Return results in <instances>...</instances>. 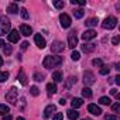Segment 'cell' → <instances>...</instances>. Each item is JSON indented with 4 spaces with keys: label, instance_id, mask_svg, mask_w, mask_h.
<instances>
[{
    "label": "cell",
    "instance_id": "23",
    "mask_svg": "<svg viewBox=\"0 0 120 120\" xmlns=\"http://www.w3.org/2000/svg\"><path fill=\"white\" fill-rule=\"evenodd\" d=\"M98 23H99V20H98L96 17H92V19H88L85 24H86V27H90V28H92V27L98 26Z\"/></svg>",
    "mask_w": 120,
    "mask_h": 120
},
{
    "label": "cell",
    "instance_id": "34",
    "mask_svg": "<svg viewBox=\"0 0 120 120\" xmlns=\"http://www.w3.org/2000/svg\"><path fill=\"white\" fill-rule=\"evenodd\" d=\"M54 6H55L56 9H64L65 3H64V2H59V0H54Z\"/></svg>",
    "mask_w": 120,
    "mask_h": 120
},
{
    "label": "cell",
    "instance_id": "14",
    "mask_svg": "<svg viewBox=\"0 0 120 120\" xmlns=\"http://www.w3.org/2000/svg\"><path fill=\"white\" fill-rule=\"evenodd\" d=\"M55 110H56L55 105H48V106L45 107V110H44V119H48V117H51V114H52Z\"/></svg>",
    "mask_w": 120,
    "mask_h": 120
},
{
    "label": "cell",
    "instance_id": "17",
    "mask_svg": "<svg viewBox=\"0 0 120 120\" xmlns=\"http://www.w3.org/2000/svg\"><path fill=\"white\" fill-rule=\"evenodd\" d=\"M7 11H9L10 14L19 13V4H17V3H10V4L7 6Z\"/></svg>",
    "mask_w": 120,
    "mask_h": 120
},
{
    "label": "cell",
    "instance_id": "20",
    "mask_svg": "<svg viewBox=\"0 0 120 120\" xmlns=\"http://www.w3.org/2000/svg\"><path fill=\"white\" fill-rule=\"evenodd\" d=\"M95 48H96V44H86V42H85V44L82 45V51L86 52V54H88V52H92Z\"/></svg>",
    "mask_w": 120,
    "mask_h": 120
},
{
    "label": "cell",
    "instance_id": "9",
    "mask_svg": "<svg viewBox=\"0 0 120 120\" xmlns=\"http://www.w3.org/2000/svg\"><path fill=\"white\" fill-rule=\"evenodd\" d=\"M34 41H35V45L38 47V48H45V45H47V42H45V40H44V37L41 35V34H35L34 35Z\"/></svg>",
    "mask_w": 120,
    "mask_h": 120
},
{
    "label": "cell",
    "instance_id": "16",
    "mask_svg": "<svg viewBox=\"0 0 120 120\" xmlns=\"http://www.w3.org/2000/svg\"><path fill=\"white\" fill-rule=\"evenodd\" d=\"M67 116H68L69 120H76V119L79 117V113H78L75 109H69V110L67 112Z\"/></svg>",
    "mask_w": 120,
    "mask_h": 120
},
{
    "label": "cell",
    "instance_id": "12",
    "mask_svg": "<svg viewBox=\"0 0 120 120\" xmlns=\"http://www.w3.org/2000/svg\"><path fill=\"white\" fill-rule=\"evenodd\" d=\"M20 34L28 37V35L33 34V28H31L30 26H27V24H21V26H20Z\"/></svg>",
    "mask_w": 120,
    "mask_h": 120
},
{
    "label": "cell",
    "instance_id": "26",
    "mask_svg": "<svg viewBox=\"0 0 120 120\" xmlns=\"http://www.w3.org/2000/svg\"><path fill=\"white\" fill-rule=\"evenodd\" d=\"M92 65H93V67H99V68H100V67H103V61H102L100 58H95L93 61H92Z\"/></svg>",
    "mask_w": 120,
    "mask_h": 120
},
{
    "label": "cell",
    "instance_id": "19",
    "mask_svg": "<svg viewBox=\"0 0 120 120\" xmlns=\"http://www.w3.org/2000/svg\"><path fill=\"white\" fill-rule=\"evenodd\" d=\"M83 105V99H81V98H74L72 99V109H78V107H81Z\"/></svg>",
    "mask_w": 120,
    "mask_h": 120
},
{
    "label": "cell",
    "instance_id": "37",
    "mask_svg": "<svg viewBox=\"0 0 120 120\" xmlns=\"http://www.w3.org/2000/svg\"><path fill=\"white\" fill-rule=\"evenodd\" d=\"M52 120H64V113H55Z\"/></svg>",
    "mask_w": 120,
    "mask_h": 120
},
{
    "label": "cell",
    "instance_id": "49",
    "mask_svg": "<svg viewBox=\"0 0 120 120\" xmlns=\"http://www.w3.org/2000/svg\"><path fill=\"white\" fill-rule=\"evenodd\" d=\"M82 120H90V119H82Z\"/></svg>",
    "mask_w": 120,
    "mask_h": 120
},
{
    "label": "cell",
    "instance_id": "31",
    "mask_svg": "<svg viewBox=\"0 0 120 120\" xmlns=\"http://www.w3.org/2000/svg\"><path fill=\"white\" fill-rule=\"evenodd\" d=\"M9 79V72H2L0 71V82H4Z\"/></svg>",
    "mask_w": 120,
    "mask_h": 120
},
{
    "label": "cell",
    "instance_id": "39",
    "mask_svg": "<svg viewBox=\"0 0 120 120\" xmlns=\"http://www.w3.org/2000/svg\"><path fill=\"white\" fill-rule=\"evenodd\" d=\"M105 120H119V117H117V116H114V114H106Z\"/></svg>",
    "mask_w": 120,
    "mask_h": 120
},
{
    "label": "cell",
    "instance_id": "42",
    "mask_svg": "<svg viewBox=\"0 0 120 120\" xmlns=\"http://www.w3.org/2000/svg\"><path fill=\"white\" fill-rule=\"evenodd\" d=\"M114 82H116L117 85H120V75H116V76H114Z\"/></svg>",
    "mask_w": 120,
    "mask_h": 120
},
{
    "label": "cell",
    "instance_id": "24",
    "mask_svg": "<svg viewBox=\"0 0 120 120\" xmlns=\"http://www.w3.org/2000/svg\"><path fill=\"white\" fill-rule=\"evenodd\" d=\"M9 112H10V109L7 105H0V116H6V114H9Z\"/></svg>",
    "mask_w": 120,
    "mask_h": 120
},
{
    "label": "cell",
    "instance_id": "47",
    "mask_svg": "<svg viewBox=\"0 0 120 120\" xmlns=\"http://www.w3.org/2000/svg\"><path fill=\"white\" fill-rule=\"evenodd\" d=\"M3 65V58H2V55H0V67Z\"/></svg>",
    "mask_w": 120,
    "mask_h": 120
},
{
    "label": "cell",
    "instance_id": "43",
    "mask_svg": "<svg viewBox=\"0 0 120 120\" xmlns=\"http://www.w3.org/2000/svg\"><path fill=\"white\" fill-rule=\"evenodd\" d=\"M112 42H113L114 45H117V44H119V37H114V38L112 40Z\"/></svg>",
    "mask_w": 120,
    "mask_h": 120
},
{
    "label": "cell",
    "instance_id": "28",
    "mask_svg": "<svg viewBox=\"0 0 120 120\" xmlns=\"http://www.w3.org/2000/svg\"><path fill=\"white\" fill-rule=\"evenodd\" d=\"M83 14H85V13H83V10H82V9H78V10H75V11H74L75 19H82V17H83Z\"/></svg>",
    "mask_w": 120,
    "mask_h": 120
},
{
    "label": "cell",
    "instance_id": "48",
    "mask_svg": "<svg viewBox=\"0 0 120 120\" xmlns=\"http://www.w3.org/2000/svg\"><path fill=\"white\" fill-rule=\"evenodd\" d=\"M17 120H26L24 117H17Z\"/></svg>",
    "mask_w": 120,
    "mask_h": 120
},
{
    "label": "cell",
    "instance_id": "41",
    "mask_svg": "<svg viewBox=\"0 0 120 120\" xmlns=\"http://www.w3.org/2000/svg\"><path fill=\"white\" fill-rule=\"evenodd\" d=\"M2 120H13V117H11V114H6V116H3Z\"/></svg>",
    "mask_w": 120,
    "mask_h": 120
},
{
    "label": "cell",
    "instance_id": "8",
    "mask_svg": "<svg viewBox=\"0 0 120 120\" xmlns=\"http://www.w3.org/2000/svg\"><path fill=\"white\" fill-rule=\"evenodd\" d=\"M64 48H65V45H64V42H61V41H54L52 45H51V51L55 52V54L64 51Z\"/></svg>",
    "mask_w": 120,
    "mask_h": 120
},
{
    "label": "cell",
    "instance_id": "18",
    "mask_svg": "<svg viewBox=\"0 0 120 120\" xmlns=\"http://www.w3.org/2000/svg\"><path fill=\"white\" fill-rule=\"evenodd\" d=\"M56 85L55 83H48L47 85V93H48V96H52L54 93H56Z\"/></svg>",
    "mask_w": 120,
    "mask_h": 120
},
{
    "label": "cell",
    "instance_id": "5",
    "mask_svg": "<svg viewBox=\"0 0 120 120\" xmlns=\"http://www.w3.org/2000/svg\"><path fill=\"white\" fill-rule=\"evenodd\" d=\"M78 45V37H76V31H71L68 34V47L71 49H74Z\"/></svg>",
    "mask_w": 120,
    "mask_h": 120
},
{
    "label": "cell",
    "instance_id": "25",
    "mask_svg": "<svg viewBox=\"0 0 120 120\" xmlns=\"http://www.w3.org/2000/svg\"><path fill=\"white\" fill-rule=\"evenodd\" d=\"M82 96H83V98H92V90H90V88L85 86V88L82 89Z\"/></svg>",
    "mask_w": 120,
    "mask_h": 120
},
{
    "label": "cell",
    "instance_id": "10",
    "mask_svg": "<svg viewBox=\"0 0 120 120\" xmlns=\"http://www.w3.org/2000/svg\"><path fill=\"white\" fill-rule=\"evenodd\" d=\"M19 38H20V34H19V30H11L7 35V40L10 42H19Z\"/></svg>",
    "mask_w": 120,
    "mask_h": 120
},
{
    "label": "cell",
    "instance_id": "7",
    "mask_svg": "<svg viewBox=\"0 0 120 120\" xmlns=\"http://www.w3.org/2000/svg\"><path fill=\"white\" fill-rule=\"evenodd\" d=\"M95 75L90 72V71H88V72H85L83 74V82H85V85L86 86H89V85H93L95 83Z\"/></svg>",
    "mask_w": 120,
    "mask_h": 120
},
{
    "label": "cell",
    "instance_id": "4",
    "mask_svg": "<svg viewBox=\"0 0 120 120\" xmlns=\"http://www.w3.org/2000/svg\"><path fill=\"white\" fill-rule=\"evenodd\" d=\"M116 26H117V19L113 17V16L106 17V19L103 20V23H102V27H103L105 30H113Z\"/></svg>",
    "mask_w": 120,
    "mask_h": 120
},
{
    "label": "cell",
    "instance_id": "46",
    "mask_svg": "<svg viewBox=\"0 0 120 120\" xmlns=\"http://www.w3.org/2000/svg\"><path fill=\"white\" fill-rule=\"evenodd\" d=\"M59 103H61V105H65V103H67V102H65V99H64V98H62V99H61V100H59Z\"/></svg>",
    "mask_w": 120,
    "mask_h": 120
},
{
    "label": "cell",
    "instance_id": "1",
    "mask_svg": "<svg viewBox=\"0 0 120 120\" xmlns=\"http://www.w3.org/2000/svg\"><path fill=\"white\" fill-rule=\"evenodd\" d=\"M61 64H62V58L58 56V55H47V56L44 58V61H42V65H44V68H47V69L58 68Z\"/></svg>",
    "mask_w": 120,
    "mask_h": 120
},
{
    "label": "cell",
    "instance_id": "30",
    "mask_svg": "<svg viewBox=\"0 0 120 120\" xmlns=\"http://www.w3.org/2000/svg\"><path fill=\"white\" fill-rule=\"evenodd\" d=\"M110 102H112V100H110L107 96H102V98L99 99V103H100V105H110Z\"/></svg>",
    "mask_w": 120,
    "mask_h": 120
},
{
    "label": "cell",
    "instance_id": "15",
    "mask_svg": "<svg viewBox=\"0 0 120 120\" xmlns=\"http://www.w3.org/2000/svg\"><path fill=\"white\" fill-rule=\"evenodd\" d=\"M75 83H76V76H69V78L67 79V82H65V89L69 90Z\"/></svg>",
    "mask_w": 120,
    "mask_h": 120
},
{
    "label": "cell",
    "instance_id": "22",
    "mask_svg": "<svg viewBox=\"0 0 120 120\" xmlns=\"http://www.w3.org/2000/svg\"><path fill=\"white\" fill-rule=\"evenodd\" d=\"M52 79H54V82H62L64 76L59 71H55V72H52Z\"/></svg>",
    "mask_w": 120,
    "mask_h": 120
},
{
    "label": "cell",
    "instance_id": "3",
    "mask_svg": "<svg viewBox=\"0 0 120 120\" xmlns=\"http://www.w3.org/2000/svg\"><path fill=\"white\" fill-rule=\"evenodd\" d=\"M17 96H19V90L16 86H11L10 90L6 93V100L10 103V105H16L17 103Z\"/></svg>",
    "mask_w": 120,
    "mask_h": 120
},
{
    "label": "cell",
    "instance_id": "40",
    "mask_svg": "<svg viewBox=\"0 0 120 120\" xmlns=\"http://www.w3.org/2000/svg\"><path fill=\"white\" fill-rule=\"evenodd\" d=\"M27 48H28V42H27V41L21 42V49H27Z\"/></svg>",
    "mask_w": 120,
    "mask_h": 120
},
{
    "label": "cell",
    "instance_id": "35",
    "mask_svg": "<svg viewBox=\"0 0 120 120\" xmlns=\"http://www.w3.org/2000/svg\"><path fill=\"white\" fill-rule=\"evenodd\" d=\"M71 58H72V61H78V59L81 58V54H79L78 51H74V52L71 54Z\"/></svg>",
    "mask_w": 120,
    "mask_h": 120
},
{
    "label": "cell",
    "instance_id": "11",
    "mask_svg": "<svg viewBox=\"0 0 120 120\" xmlns=\"http://www.w3.org/2000/svg\"><path fill=\"white\" fill-rule=\"evenodd\" d=\"M96 35H98V33H96L95 30H86V31L82 34V38H83L85 41H89V40H93Z\"/></svg>",
    "mask_w": 120,
    "mask_h": 120
},
{
    "label": "cell",
    "instance_id": "36",
    "mask_svg": "<svg viewBox=\"0 0 120 120\" xmlns=\"http://www.w3.org/2000/svg\"><path fill=\"white\" fill-rule=\"evenodd\" d=\"M112 110L114 113H119V110H120V102H116L114 105H112Z\"/></svg>",
    "mask_w": 120,
    "mask_h": 120
},
{
    "label": "cell",
    "instance_id": "21",
    "mask_svg": "<svg viewBox=\"0 0 120 120\" xmlns=\"http://www.w3.org/2000/svg\"><path fill=\"white\" fill-rule=\"evenodd\" d=\"M17 79L20 81L21 85H27V76H26V74H24L23 69H20V72H19V75H17Z\"/></svg>",
    "mask_w": 120,
    "mask_h": 120
},
{
    "label": "cell",
    "instance_id": "44",
    "mask_svg": "<svg viewBox=\"0 0 120 120\" xmlns=\"http://www.w3.org/2000/svg\"><path fill=\"white\" fill-rule=\"evenodd\" d=\"M110 95H117V89H112L110 90Z\"/></svg>",
    "mask_w": 120,
    "mask_h": 120
},
{
    "label": "cell",
    "instance_id": "32",
    "mask_svg": "<svg viewBox=\"0 0 120 120\" xmlns=\"http://www.w3.org/2000/svg\"><path fill=\"white\" fill-rule=\"evenodd\" d=\"M20 13H21V17H23L24 20H28V19H30V14H28L27 9H21V10H20Z\"/></svg>",
    "mask_w": 120,
    "mask_h": 120
},
{
    "label": "cell",
    "instance_id": "33",
    "mask_svg": "<svg viewBox=\"0 0 120 120\" xmlns=\"http://www.w3.org/2000/svg\"><path fill=\"white\" fill-rule=\"evenodd\" d=\"M30 92H31L33 96H38V95H40V89H38L37 86H31V88H30Z\"/></svg>",
    "mask_w": 120,
    "mask_h": 120
},
{
    "label": "cell",
    "instance_id": "2",
    "mask_svg": "<svg viewBox=\"0 0 120 120\" xmlns=\"http://www.w3.org/2000/svg\"><path fill=\"white\" fill-rule=\"evenodd\" d=\"M11 31V23L10 20L6 17V16H2L0 17V37L3 35H9V33Z\"/></svg>",
    "mask_w": 120,
    "mask_h": 120
},
{
    "label": "cell",
    "instance_id": "13",
    "mask_svg": "<svg viewBox=\"0 0 120 120\" xmlns=\"http://www.w3.org/2000/svg\"><path fill=\"white\" fill-rule=\"evenodd\" d=\"M88 110H89V113H92V114H95V116L102 114V109H100L98 105H93V103H90V105L88 106Z\"/></svg>",
    "mask_w": 120,
    "mask_h": 120
},
{
    "label": "cell",
    "instance_id": "38",
    "mask_svg": "<svg viewBox=\"0 0 120 120\" xmlns=\"http://www.w3.org/2000/svg\"><path fill=\"white\" fill-rule=\"evenodd\" d=\"M3 51H4V54H6V55H10L13 49H11V47H10V45H4V47H3Z\"/></svg>",
    "mask_w": 120,
    "mask_h": 120
},
{
    "label": "cell",
    "instance_id": "6",
    "mask_svg": "<svg viewBox=\"0 0 120 120\" xmlns=\"http://www.w3.org/2000/svg\"><path fill=\"white\" fill-rule=\"evenodd\" d=\"M59 21H61V27L62 28H69L71 27V17L67 14V13H62V14H59Z\"/></svg>",
    "mask_w": 120,
    "mask_h": 120
},
{
    "label": "cell",
    "instance_id": "29",
    "mask_svg": "<svg viewBox=\"0 0 120 120\" xmlns=\"http://www.w3.org/2000/svg\"><path fill=\"white\" fill-rule=\"evenodd\" d=\"M100 75H109V72H110V68L109 67H106V65H103V67H100Z\"/></svg>",
    "mask_w": 120,
    "mask_h": 120
},
{
    "label": "cell",
    "instance_id": "45",
    "mask_svg": "<svg viewBox=\"0 0 120 120\" xmlns=\"http://www.w3.org/2000/svg\"><path fill=\"white\" fill-rule=\"evenodd\" d=\"M4 45H6V42H4V41H3V40H0V48H3V47H4Z\"/></svg>",
    "mask_w": 120,
    "mask_h": 120
},
{
    "label": "cell",
    "instance_id": "27",
    "mask_svg": "<svg viewBox=\"0 0 120 120\" xmlns=\"http://www.w3.org/2000/svg\"><path fill=\"white\" fill-rule=\"evenodd\" d=\"M33 78H34V81H37V82H42V81H44V75L40 74V72H35V74L33 75Z\"/></svg>",
    "mask_w": 120,
    "mask_h": 120
}]
</instances>
